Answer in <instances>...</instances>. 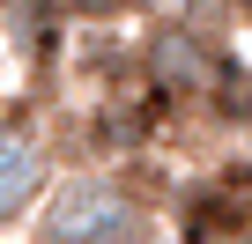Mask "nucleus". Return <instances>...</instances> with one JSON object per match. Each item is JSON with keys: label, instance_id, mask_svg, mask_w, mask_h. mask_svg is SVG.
Returning a JSON list of instances; mask_svg holds the SVG:
<instances>
[{"label": "nucleus", "instance_id": "f257e3e1", "mask_svg": "<svg viewBox=\"0 0 252 244\" xmlns=\"http://www.w3.org/2000/svg\"><path fill=\"white\" fill-rule=\"evenodd\" d=\"M134 237H141V207L111 178H67L60 192H45L37 244H134Z\"/></svg>", "mask_w": 252, "mask_h": 244}, {"label": "nucleus", "instance_id": "0eeeda50", "mask_svg": "<svg viewBox=\"0 0 252 244\" xmlns=\"http://www.w3.org/2000/svg\"><path fill=\"white\" fill-rule=\"evenodd\" d=\"M237 118H245V134H252V89H245V104H237Z\"/></svg>", "mask_w": 252, "mask_h": 244}, {"label": "nucleus", "instance_id": "20e7f679", "mask_svg": "<svg viewBox=\"0 0 252 244\" xmlns=\"http://www.w3.org/2000/svg\"><path fill=\"white\" fill-rule=\"evenodd\" d=\"M0 15H8V37H15V52L45 59V45H52V0H0Z\"/></svg>", "mask_w": 252, "mask_h": 244}, {"label": "nucleus", "instance_id": "f03ea898", "mask_svg": "<svg viewBox=\"0 0 252 244\" xmlns=\"http://www.w3.org/2000/svg\"><path fill=\"white\" fill-rule=\"evenodd\" d=\"M141 67H149V89L156 96H208L230 74L222 52L208 45V30H193V23H156L149 45H141Z\"/></svg>", "mask_w": 252, "mask_h": 244}, {"label": "nucleus", "instance_id": "39448f33", "mask_svg": "<svg viewBox=\"0 0 252 244\" xmlns=\"http://www.w3.org/2000/svg\"><path fill=\"white\" fill-rule=\"evenodd\" d=\"M149 8H163V23H193V15L215 8V0H149Z\"/></svg>", "mask_w": 252, "mask_h": 244}, {"label": "nucleus", "instance_id": "7ed1b4c3", "mask_svg": "<svg viewBox=\"0 0 252 244\" xmlns=\"http://www.w3.org/2000/svg\"><path fill=\"white\" fill-rule=\"evenodd\" d=\"M45 192H52L45 148H37V141H23V134H0V229H8V222H23Z\"/></svg>", "mask_w": 252, "mask_h": 244}, {"label": "nucleus", "instance_id": "6e6552de", "mask_svg": "<svg viewBox=\"0 0 252 244\" xmlns=\"http://www.w3.org/2000/svg\"><path fill=\"white\" fill-rule=\"evenodd\" d=\"M230 8H237V15H245V23H252V0H230Z\"/></svg>", "mask_w": 252, "mask_h": 244}, {"label": "nucleus", "instance_id": "423d86ee", "mask_svg": "<svg viewBox=\"0 0 252 244\" xmlns=\"http://www.w3.org/2000/svg\"><path fill=\"white\" fill-rule=\"evenodd\" d=\"M60 8H67V15H119L126 0H60Z\"/></svg>", "mask_w": 252, "mask_h": 244}]
</instances>
